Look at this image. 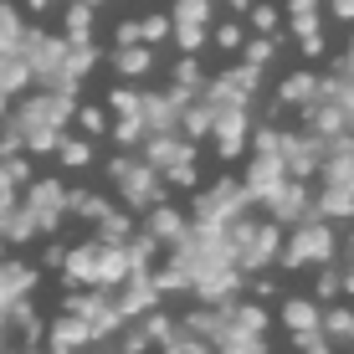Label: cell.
Instances as JSON below:
<instances>
[{"instance_id":"7402d4cb","label":"cell","mask_w":354,"mask_h":354,"mask_svg":"<svg viewBox=\"0 0 354 354\" xmlns=\"http://www.w3.org/2000/svg\"><path fill=\"white\" fill-rule=\"evenodd\" d=\"M241 46H247V62H252V67H262L267 57H272V41H267V36H257V41H241Z\"/></svg>"},{"instance_id":"ffe728a7","label":"cell","mask_w":354,"mask_h":354,"mask_svg":"<svg viewBox=\"0 0 354 354\" xmlns=\"http://www.w3.org/2000/svg\"><path fill=\"white\" fill-rule=\"evenodd\" d=\"M57 154H62V165H88L93 160V149L82 139H57Z\"/></svg>"},{"instance_id":"603a6c76","label":"cell","mask_w":354,"mask_h":354,"mask_svg":"<svg viewBox=\"0 0 354 354\" xmlns=\"http://www.w3.org/2000/svg\"><path fill=\"white\" fill-rule=\"evenodd\" d=\"M257 154H283V133L262 129V133H257Z\"/></svg>"},{"instance_id":"277c9868","label":"cell","mask_w":354,"mask_h":354,"mask_svg":"<svg viewBox=\"0 0 354 354\" xmlns=\"http://www.w3.org/2000/svg\"><path fill=\"white\" fill-rule=\"evenodd\" d=\"M334 257V236H328V226H303L298 236L288 241L283 252V267H303V262H328Z\"/></svg>"},{"instance_id":"ac0fdd59","label":"cell","mask_w":354,"mask_h":354,"mask_svg":"<svg viewBox=\"0 0 354 354\" xmlns=\"http://www.w3.org/2000/svg\"><path fill=\"white\" fill-rule=\"evenodd\" d=\"M313 211H324V216H349V211H354V190L328 185V190H324V205H313Z\"/></svg>"},{"instance_id":"44dd1931","label":"cell","mask_w":354,"mask_h":354,"mask_svg":"<svg viewBox=\"0 0 354 354\" xmlns=\"http://www.w3.org/2000/svg\"><path fill=\"white\" fill-rule=\"evenodd\" d=\"M180 129L185 133H211V108H190V113L180 118Z\"/></svg>"},{"instance_id":"7a4b0ae2","label":"cell","mask_w":354,"mask_h":354,"mask_svg":"<svg viewBox=\"0 0 354 354\" xmlns=\"http://www.w3.org/2000/svg\"><path fill=\"white\" fill-rule=\"evenodd\" d=\"M144 154H149V165H154V169H165L175 185H190V180H195V149H190V144H180L169 129L154 133V139L144 144Z\"/></svg>"},{"instance_id":"836d02e7","label":"cell","mask_w":354,"mask_h":354,"mask_svg":"<svg viewBox=\"0 0 354 354\" xmlns=\"http://www.w3.org/2000/svg\"><path fill=\"white\" fill-rule=\"evenodd\" d=\"M344 67H349V72H354V52H349V62H344Z\"/></svg>"},{"instance_id":"9c48e42d","label":"cell","mask_w":354,"mask_h":354,"mask_svg":"<svg viewBox=\"0 0 354 354\" xmlns=\"http://www.w3.org/2000/svg\"><path fill=\"white\" fill-rule=\"evenodd\" d=\"M88 319H77V313H67V319H57L52 324V349H77V344H88Z\"/></svg>"},{"instance_id":"4dcf8cb0","label":"cell","mask_w":354,"mask_h":354,"mask_svg":"<svg viewBox=\"0 0 354 354\" xmlns=\"http://www.w3.org/2000/svg\"><path fill=\"white\" fill-rule=\"evenodd\" d=\"M334 16L339 21H354V0H334Z\"/></svg>"},{"instance_id":"8fae6325","label":"cell","mask_w":354,"mask_h":354,"mask_svg":"<svg viewBox=\"0 0 354 354\" xmlns=\"http://www.w3.org/2000/svg\"><path fill=\"white\" fill-rule=\"evenodd\" d=\"M267 205H272L283 221H292V216H303V211H313V205L303 201V190H298V185H277L272 195H267Z\"/></svg>"},{"instance_id":"52a82bcc","label":"cell","mask_w":354,"mask_h":354,"mask_svg":"<svg viewBox=\"0 0 354 354\" xmlns=\"http://www.w3.org/2000/svg\"><path fill=\"white\" fill-rule=\"evenodd\" d=\"M124 277H129V272H124ZM154 292H160V283H154V272L133 267V277L124 283V292H118V313H124V319H129V313H144V308L154 303Z\"/></svg>"},{"instance_id":"e0dca14e","label":"cell","mask_w":354,"mask_h":354,"mask_svg":"<svg viewBox=\"0 0 354 354\" xmlns=\"http://www.w3.org/2000/svg\"><path fill=\"white\" fill-rule=\"evenodd\" d=\"M88 31H93L88 0H72V6H67V36H72V41H88Z\"/></svg>"},{"instance_id":"30bf717a","label":"cell","mask_w":354,"mask_h":354,"mask_svg":"<svg viewBox=\"0 0 354 354\" xmlns=\"http://www.w3.org/2000/svg\"><path fill=\"white\" fill-rule=\"evenodd\" d=\"M36 283L31 267H16V262H0V303H16L21 292Z\"/></svg>"},{"instance_id":"5b68a950","label":"cell","mask_w":354,"mask_h":354,"mask_svg":"<svg viewBox=\"0 0 354 354\" xmlns=\"http://www.w3.org/2000/svg\"><path fill=\"white\" fill-rule=\"evenodd\" d=\"M205 16H211V0H180V6H175V31H180V46H185V52L201 46Z\"/></svg>"},{"instance_id":"e575fe53","label":"cell","mask_w":354,"mask_h":354,"mask_svg":"<svg viewBox=\"0 0 354 354\" xmlns=\"http://www.w3.org/2000/svg\"><path fill=\"white\" fill-rule=\"evenodd\" d=\"M31 10H41V0H31Z\"/></svg>"},{"instance_id":"d6a6232c","label":"cell","mask_w":354,"mask_h":354,"mask_svg":"<svg viewBox=\"0 0 354 354\" xmlns=\"http://www.w3.org/2000/svg\"><path fill=\"white\" fill-rule=\"evenodd\" d=\"M226 6H231V10H247V6H252V0H226Z\"/></svg>"},{"instance_id":"cb8c5ba5","label":"cell","mask_w":354,"mask_h":354,"mask_svg":"<svg viewBox=\"0 0 354 354\" xmlns=\"http://www.w3.org/2000/svg\"><path fill=\"white\" fill-rule=\"evenodd\" d=\"M252 26H257V31H277V10L272 6H257V10H252Z\"/></svg>"},{"instance_id":"ba28073f","label":"cell","mask_w":354,"mask_h":354,"mask_svg":"<svg viewBox=\"0 0 354 354\" xmlns=\"http://www.w3.org/2000/svg\"><path fill=\"white\" fill-rule=\"evenodd\" d=\"M31 211H36V226H57V211H67V195L62 185H52V180H41V185L31 190Z\"/></svg>"},{"instance_id":"f1b7e54d","label":"cell","mask_w":354,"mask_h":354,"mask_svg":"<svg viewBox=\"0 0 354 354\" xmlns=\"http://www.w3.org/2000/svg\"><path fill=\"white\" fill-rule=\"evenodd\" d=\"M82 129H88V133H103V113H93V108H88V113H82Z\"/></svg>"},{"instance_id":"83f0119b","label":"cell","mask_w":354,"mask_h":354,"mask_svg":"<svg viewBox=\"0 0 354 354\" xmlns=\"http://www.w3.org/2000/svg\"><path fill=\"white\" fill-rule=\"evenodd\" d=\"M216 41H221V46H241V26H221V31H216Z\"/></svg>"},{"instance_id":"6da1fadb","label":"cell","mask_w":354,"mask_h":354,"mask_svg":"<svg viewBox=\"0 0 354 354\" xmlns=\"http://www.w3.org/2000/svg\"><path fill=\"white\" fill-rule=\"evenodd\" d=\"M67 272L82 277V283H118V277L129 272L124 241H113V247H103V241H88V247H77V252L67 257Z\"/></svg>"},{"instance_id":"4316f807","label":"cell","mask_w":354,"mask_h":354,"mask_svg":"<svg viewBox=\"0 0 354 354\" xmlns=\"http://www.w3.org/2000/svg\"><path fill=\"white\" fill-rule=\"evenodd\" d=\"M175 77H180V88H190V82H201V67H195L190 57H185V62H180V72H175Z\"/></svg>"},{"instance_id":"f546056e","label":"cell","mask_w":354,"mask_h":354,"mask_svg":"<svg viewBox=\"0 0 354 354\" xmlns=\"http://www.w3.org/2000/svg\"><path fill=\"white\" fill-rule=\"evenodd\" d=\"M334 292H339V277H334V272H324V283H319V298H334Z\"/></svg>"},{"instance_id":"7c38bea8","label":"cell","mask_w":354,"mask_h":354,"mask_svg":"<svg viewBox=\"0 0 354 354\" xmlns=\"http://www.w3.org/2000/svg\"><path fill=\"white\" fill-rule=\"evenodd\" d=\"M283 324L292 328V334H308V328H319V303H308V298H292L288 308H283Z\"/></svg>"},{"instance_id":"1f68e13d","label":"cell","mask_w":354,"mask_h":354,"mask_svg":"<svg viewBox=\"0 0 354 354\" xmlns=\"http://www.w3.org/2000/svg\"><path fill=\"white\" fill-rule=\"evenodd\" d=\"M292 6V16H298V10H313V0H288Z\"/></svg>"},{"instance_id":"d6986e66","label":"cell","mask_w":354,"mask_h":354,"mask_svg":"<svg viewBox=\"0 0 354 354\" xmlns=\"http://www.w3.org/2000/svg\"><path fill=\"white\" fill-rule=\"evenodd\" d=\"M226 324H231V328H252V334H257V328H267V313L247 303V308H231V313H226Z\"/></svg>"},{"instance_id":"484cf974","label":"cell","mask_w":354,"mask_h":354,"mask_svg":"<svg viewBox=\"0 0 354 354\" xmlns=\"http://www.w3.org/2000/svg\"><path fill=\"white\" fill-rule=\"evenodd\" d=\"M328 328H334V334H349V339H354V313H344V308L328 313Z\"/></svg>"},{"instance_id":"3957f363","label":"cell","mask_w":354,"mask_h":354,"mask_svg":"<svg viewBox=\"0 0 354 354\" xmlns=\"http://www.w3.org/2000/svg\"><path fill=\"white\" fill-rule=\"evenodd\" d=\"M108 175H113V185L124 190L133 205H154V201H160V180H154V165H139V160H129V154H118V160L108 165Z\"/></svg>"},{"instance_id":"2e32d148","label":"cell","mask_w":354,"mask_h":354,"mask_svg":"<svg viewBox=\"0 0 354 354\" xmlns=\"http://www.w3.org/2000/svg\"><path fill=\"white\" fill-rule=\"evenodd\" d=\"M313 97H319V82H313L308 72H292L283 82V103H313Z\"/></svg>"},{"instance_id":"8992f818","label":"cell","mask_w":354,"mask_h":354,"mask_svg":"<svg viewBox=\"0 0 354 354\" xmlns=\"http://www.w3.org/2000/svg\"><path fill=\"white\" fill-rule=\"evenodd\" d=\"M283 154H262V160H252V169H247V195L252 201H267L277 185H283Z\"/></svg>"},{"instance_id":"4fadbf2b","label":"cell","mask_w":354,"mask_h":354,"mask_svg":"<svg viewBox=\"0 0 354 354\" xmlns=\"http://www.w3.org/2000/svg\"><path fill=\"white\" fill-rule=\"evenodd\" d=\"M324 185L354 190V149H344V154H328V165H324Z\"/></svg>"},{"instance_id":"d4e9b609","label":"cell","mask_w":354,"mask_h":354,"mask_svg":"<svg viewBox=\"0 0 354 354\" xmlns=\"http://www.w3.org/2000/svg\"><path fill=\"white\" fill-rule=\"evenodd\" d=\"M165 31H169V21H165V16H149V21L139 26V36H144V41H160Z\"/></svg>"},{"instance_id":"9a60e30c","label":"cell","mask_w":354,"mask_h":354,"mask_svg":"<svg viewBox=\"0 0 354 354\" xmlns=\"http://www.w3.org/2000/svg\"><path fill=\"white\" fill-rule=\"evenodd\" d=\"M113 67L129 72V77H139V72H149V52H144V46H133V41H124V46L113 52Z\"/></svg>"},{"instance_id":"5bb4252c","label":"cell","mask_w":354,"mask_h":354,"mask_svg":"<svg viewBox=\"0 0 354 354\" xmlns=\"http://www.w3.org/2000/svg\"><path fill=\"white\" fill-rule=\"evenodd\" d=\"M180 231H185V216H180V211H175V205H160V211H154V216H149V241H154V236H165V241H175V236H180Z\"/></svg>"}]
</instances>
